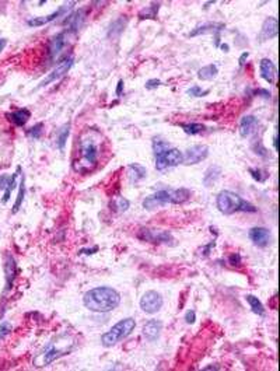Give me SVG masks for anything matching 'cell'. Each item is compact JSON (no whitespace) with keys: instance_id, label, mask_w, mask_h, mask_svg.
I'll return each instance as SVG.
<instances>
[{"instance_id":"6da1fadb","label":"cell","mask_w":280,"mask_h":371,"mask_svg":"<svg viewBox=\"0 0 280 371\" xmlns=\"http://www.w3.org/2000/svg\"><path fill=\"white\" fill-rule=\"evenodd\" d=\"M102 145V134L98 130H84L77 138V151L73 159V170L80 175H87L96 170L100 164Z\"/></svg>"},{"instance_id":"7a4b0ae2","label":"cell","mask_w":280,"mask_h":371,"mask_svg":"<svg viewBox=\"0 0 280 371\" xmlns=\"http://www.w3.org/2000/svg\"><path fill=\"white\" fill-rule=\"evenodd\" d=\"M84 307L90 309L92 313H111L117 308L119 303H121V294L118 293L117 290L112 287H94V289L88 290L84 294L83 299Z\"/></svg>"},{"instance_id":"3957f363","label":"cell","mask_w":280,"mask_h":371,"mask_svg":"<svg viewBox=\"0 0 280 371\" xmlns=\"http://www.w3.org/2000/svg\"><path fill=\"white\" fill-rule=\"evenodd\" d=\"M216 205L223 214H233L235 211H248L255 213L256 207L251 205L250 202L244 201L242 198L231 191H221L217 195Z\"/></svg>"},{"instance_id":"277c9868","label":"cell","mask_w":280,"mask_h":371,"mask_svg":"<svg viewBox=\"0 0 280 371\" xmlns=\"http://www.w3.org/2000/svg\"><path fill=\"white\" fill-rule=\"evenodd\" d=\"M135 326H136V321L133 320V318L121 320L118 324L114 325L111 329L101 336L102 346L111 347V346L117 345L118 342H121V340H123L132 334Z\"/></svg>"},{"instance_id":"5b68a950","label":"cell","mask_w":280,"mask_h":371,"mask_svg":"<svg viewBox=\"0 0 280 371\" xmlns=\"http://www.w3.org/2000/svg\"><path fill=\"white\" fill-rule=\"evenodd\" d=\"M73 347V343H55V342H51L44 347V350L38 355V357L35 359V363L38 367H44L51 364L56 359H59L62 356H65L66 353L71 350Z\"/></svg>"},{"instance_id":"8992f818","label":"cell","mask_w":280,"mask_h":371,"mask_svg":"<svg viewBox=\"0 0 280 371\" xmlns=\"http://www.w3.org/2000/svg\"><path fill=\"white\" fill-rule=\"evenodd\" d=\"M156 159V168L158 171H163L168 167H177L183 163V153L179 149L170 147V149L160 151L154 154Z\"/></svg>"},{"instance_id":"52a82bcc","label":"cell","mask_w":280,"mask_h":371,"mask_svg":"<svg viewBox=\"0 0 280 371\" xmlns=\"http://www.w3.org/2000/svg\"><path fill=\"white\" fill-rule=\"evenodd\" d=\"M73 63H74V57L71 56V55L70 56L65 57L62 62H59L55 67H53V70H52L49 74H46V77L38 84V88H44L46 87V86H49L51 83H55L58 82V80H61L63 76H66L67 73H69V70H70L71 66H73Z\"/></svg>"},{"instance_id":"ba28073f","label":"cell","mask_w":280,"mask_h":371,"mask_svg":"<svg viewBox=\"0 0 280 371\" xmlns=\"http://www.w3.org/2000/svg\"><path fill=\"white\" fill-rule=\"evenodd\" d=\"M164 304V300L161 297V294L150 290L143 294L142 299H140V308L146 313V314H156L158 313Z\"/></svg>"},{"instance_id":"9c48e42d","label":"cell","mask_w":280,"mask_h":371,"mask_svg":"<svg viewBox=\"0 0 280 371\" xmlns=\"http://www.w3.org/2000/svg\"><path fill=\"white\" fill-rule=\"evenodd\" d=\"M168 203H173V189H161L153 195L147 196L143 201V207L147 210H154L157 207L165 206Z\"/></svg>"},{"instance_id":"30bf717a","label":"cell","mask_w":280,"mask_h":371,"mask_svg":"<svg viewBox=\"0 0 280 371\" xmlns=\"http://www.w3.org/2000/svg\"><path fill=\"white\" fill-rule=\"evenodd\" d=\"M70 34H73V32H70L69 30H63L59 34H56L55 36H52L49 45H48V56L51 61H55L56 57L61 55V52L67 45V40H69Z\"/></svg>"},{"instance_id":"8fae6325","label":"cell","mask_w":280,"mask_h":371,"mask_svg":"<svg viewBox=\"0 0 280 371\" xmlns=\"http://www.w3.org/2000/svg\"><path fill=\"white\" fill-rule=\"evenodd\" d=\"M138 236L143 241L153 242V244H168V242L174 241L173 236L168 231L152 230V228H142Z\"/></svg>"},{"instance_id":"7c38bea8","label":"cell","mask_w":280,"mask_h":371,"mask_svg":"<svg viewBox=\"0 0 280 371\" xmlns=\"http://www.w3.org/2000/svg\"><path fill=\"white\" fill-rule=\"evenodd\" d=\"M209 155V147L206 145L192 146L183 153V164L195 165L208 159Z\"/></svg>"},{"instance_id":"4fadbf2b","label":"cell","mask_w":280,"mask_h":371,"mask_svg":"<svg viewBox=\"0 0 280 371\" xmlns=\"http://www.w3.org/2000/svg\"><path fill=\"white\" fill-rule=\"evenodd\" d=\"M74 5H76L74 2H70L69 5L61 6L58 10L53 11V13H51V14H48V16L34 17V18H30V20L27 21V24H28L30 27H42V26H45V24H49V23H52V21L56 20V18L65 16V14H66V11L70 9V6H74Z\"/></svg>"},{"instance_id":"5bb4252c","label":"cell","mask_w":280,"mask_h":371,"mask_svg":"<svg viewBox=\"0 0 280 371\" xmlns=\"http://www.w3.org/2000/svg\"><path fill=\"white\" fill-rule=\"evenodd\" d=\"M259 128V121L254 115H247L239 122V134L242 138H251Z\"/></svg>"},{"instance_id":"9a60e30c","label":"cell","mask_w":280,"mask_h":371,"mask_svg":"<svg viewBox=\"0 0 280 371\" xmlns=\"http://www.w3.org/2000/svg\"><path fill=\"white\" fill-rule=\"evenodd\" d=\"M248 237L256 247H266L270 242V231L265 227H254L248 232Z\"/></svg>"},{"instance_id":"2e32d148","label":"cell","mask_w":280,"mask_h":371,"mask_svg":"<svg viewBox=\"0 0 280 371\" xmlns=\"http://www.w3.org/2000/svg\"><path fill=\"white\" fill-rule=\"evenodd\" d=\"M259 72L260 77L264 79V80H266L269 84H275L276 77H277V72H276V66L270 59L264 57V59L260 61Z\"/></svg>"},{"instance_id":"e0dca14e","label":"cell","mask_w":280,"mask_h":371,"mask_svg":"<svg viewBox=\"0 0 280 371\" xmlns=\"http://www.w3.org/2000/svg\"><path fill=\"white\" fill-rule=\"evenodd\" d=\"M5 275H6V291H9L13 287L14 279L17 276V263L11 255H6L5 259Z\"/></svg>"},{"instance_id":"ac0fdd59","label":"cell","mask_w":280,"mask_h":371,"mask_svg":"<svg viewBox=\"0 0 280 371\" xmlns=\"http://www.w3.org/2000/svg\"><path fill=\"white\" fill-rule=\"evenodd\" d=\"M163 329V322L158 320H150L147 321L144 326H143V336L148 340V342H154L157 339Z\"/></svg>"},{"instance_id":"d6986e66","label":"cell","mask_w":280,"mask_h":371,"mask_svg":"<svg viewBox=\"0 0 280 371\" xmlns=\"http://www.w3.org/2000/svg\"><path fill=\"white\" fill-rule=\"evenodd\" d=\"M84 20H86V10H84V9L74 11V13L67 17L66 21H65V24H67L66 30H69V31L73 32V34H76V32L82 28Z\"/></svg>"},{"instance_id":"ffe728a7","label":"cell","mask_w":280,"mask_h":371,"mask_svg":"<svg viewBox=\"0 0 280 371\" xmlns=\"http://www.w3.org/2000/svg\"><path fill=\"white\" fill-rule=\"evenodd\" d=\"M276 35H277V20H276L275 17H269V18H266L264 26H262L259 40L264 42L275 38Z\"/></svg>"},{"instance_id":"44dd1931","label":"cell","mask_w":280,"mask_h":371,"mask_svg":"<svg viewBox=\"0 0 280 371\" xmlns=\"http://www.w3.org/2000/svg\"><path fill=\"white\" fill-rule=\"evenodd\" d=\"M221 30H224V24L221 23H206L195 28L194 31L189 32V36H198L202 34H219Z\"/></svg>"},{"instance_id":"7402d4cb","label":"cell","mask_w":280,"mask_h":371,"mask_svg":"<svg viewBox=\"0 0 280 371\" xmlns=\"http://www.w3.org/2000/svg\"><path fill=\"white\" fill-rule=\"evenodd\" d=\"M7 118H10V121L15 126H24V125L30 121L31 111L27 108L15 109V111H13V112L7 115Z\"/></svg>"},{"instance_id":"603a6c76","label":"cell","mask_w":280,"mask_h":371,"mask_svg":"<svg viewBox=\"0 0 280 371\" xmlns=\"http://www.w3.org/2000/svg\"><path fill=\"white\" fill-rule=\"evenodd\" d=\"M220 175H221V168H220L219 165H212L209 167L206 172H204V177H203V185L204 186H213L217 181H219Z\"/></svg>"},{"instance_id":"cb8c5ba5","label":"cell","mask_w":280,"mask_h":371,"mask_svg":"<svg viewBox=\"0 0 280 371\" xmlns=\"http://www.w3.org/2000/svg\"><path fill=\"white\" fill-rule=\"evenodd\" d=\"M127 171H129V180H130V182H139V181H142L146 178V174H147V171H146V168L143 167V165L140 164H130L129 165V168H127Z\"/></svg>"},{"instance_id":"d4e9b609","label":"cell","mask_w":280,"mask_h":371,"mask_svg":"<svg viewBox=\"0 0 280 371\" xmlns=\"http://www.w3.org/2000/svg\"><path fill=\"white\" fill-rule=\"evenodd\" d=\"M20 174H21V167H17V170H15L14 174H11L10 180H9V184H7V186H6L5 195H3V199H2V203H3V205H6L7 202L10 201L11 192L15 189V185H17V178L20 177Z\"/></svg>"},{"instance_id":"484cf974","label":"cell","mask_w":280,"mask_h":371,"mask_svg":"<svg viewBox=\"0 0 280 371\" xmlns=\"http://www.w3.org/2000/svg\"><path fill=\"white\" fill-rule=\"evenodd\" d=\"M69 133H70V124H66L62 126L61 130L56 134V146H58V149L61 150V151H63L65 147H66Z\"/></svg>"},{"instance_id":"4316f807","label":"cell","mask_w":280,"mask_h":371,"mask_svg":"<svg viewBox=\"0 0 280 371\" xmlns=\"http://www.w3.org/2000/svg\"><path fill=\"white\" fill-rule=\"evenodd\" d=\"M217 73H219V69L216 65H208V66L199 69L198 77L203 82H209V80H213L217 76Z\"/></svg>"},{"instance_id":"83f0119b","label":"cell","mask_w":280,"mask_h":371,"mask_svg":"<svg viewBox=\"0 0 280 371\" xmlns=\"http://www.w3.org/2000/svg\"><path fill=\"white\" fill-rule=\"evenodd\" d=\"M245 300H247V303L250 304L251 309H252V313L260 315V317H264V315L266 314L265 307H264L262 303H260L259 299H256L255 296H251V294H248V296L245 297Z\"/></svg>"},{"instance_id":"f1b7e54d","label":"cell","mask_w":280,"mask_h":371,"mask_svg":"<svg viewBox=\"0 0 280 371\" xmlns=\"http://www.w3.org/2000/svg\"><path fill=\"white\" fill-rule=\"evenodd\" d=\"M24 196H26V177L21 175L20 185H18V193H17V199H15L14 205H13V214H15L17 211L20 210L23 201H24Z\"/></svg>"},{"instance_id":"f546056e","label":"cell","mask_w":280,"mask_h":371,"mask_svg":"<svg viewBox=\"0 0 280 371\" xmlns=\"http://www.w3.org/2000/svg\"><path fill=\"white\" fill-rule=\"evenodd\" d=\"M191 198V191L186 188H179V189H173V203L174 205H181L185 203Z\"/></svg>"},{"instance_id":"4dcf8cb0","label":"cell","mask_w":280,"mask_h":371,"mask_svg":"<svg viewBox=\"0 0 280 371\" xmlns=\"http://www.w3.org/2000/svg\"><path fill=\"white\" fill-rule=\"evenodd\" d=\"M179 126L182 128L185 133L191 134V136L203 133L204 129H206V126L203 124H195V122H192V124H181Z\"/></svg>"},{"instance_id":"1f68e13d","label":"cell","mask_w":280,"mask_h":371,"mask_svg":"<svg viewBox=\"0 0 280 371\" xmlns=\"http://www.w3.org/2000/svg\"><path fill=\"white\" fill-rule=\"evenodd\" d=\"M158 9H160V3H153L152 7H146V9H143V10L139 13V17H140L142 20H146V18L154 20L156 16H157Z\"/></svg>"},{"instance_id":"d6a6232c","label":"cell","mask_w":280,"mask_h":371,"mask_svg":"<svg viewBox=\"0 0 280 371\" xmlns=\"http://www.w3.org/2000/svg\"><path fill=\"white\" fill-rule=\"evenodd\" d=\"M248 172H250L251 177H252L255 181H258V182H265V181L269 178V174H268L265 170H262V168H248Z\"/></svg>"},{"instance_id":"836d02e7","label":"cell","mask_w":280,"mask_h":371,"mask_svg":"<svg viewBox=\"0 0 280 371\" xmlns=\"http://www.w3.org/2000/svg\"><path fill=\"white\" fill-rule=\"evenodd\" d=\"M112 206L115 207L118 211H126L127 209H129V206H130V202L125 199V198H122V196H118V198H115L114 202H112Z\"/></svg>"},{"instance_id":"e575fe53","label":"cell","mask_w":280,"mask_h":371,"mask_svg":"<svg viewBox=\"0 0 280 371\" xmlns=\"http://www.w3.org/2000/svg\"><path fill=\"white\" fill-rule=\"evenodd\" d=\"M42 133H44V124H42V122L34 125V126H32L28 132H27V134L30 136L31 139H34V140L40 139V138L42 136Z\"/></svg>"},{"instance_id":"d590c367","label":"cell","mask_w":280,"mask_h":371,"mask_svg":"<svg viewBox=\"0 0 280 371\" xmlns=\"http://www.w3.org/2000/svg\"><path fill=\"white\" fill-rule=\"evenodd\" d=\"M209 93V90H202L199 86H192V87L186 90V94L191 95V97H204V95H208Z\"/></svg>"},{"instance_id":"8d00e7d4","label":"cell","mask_w":280,"mask_h":371,"mask_svg":"<svg viewBox=\"0 0 280 371\" xmlns=\"http://www.w3.org/2000/svg\"><path fill=\"white\" fill-rule=\"evenodd\" d=\"M11 332V325L7 322V321H3L2 324H0V340L5 339L6 336L9 335Z\"/></svg>"},{"instance_id":"74e56055","label":"cell","mask_w":280,"mask_h":371,"mask_svg":"<svg viewBox=\"0 0 280 371\" xmlns=\"http://www.w3.org/2000/svg\"><path fill=\"white\" fill-rule=\"evenodd\" d=\"M125 23H126V21H123V23H122V18H119V20H117L115 23H112L111 31H109V36H111L112 34H114V31H115V30L118 31V34H121L123 28H125Z\"/></svg>"},{"instance_id":"f35d334b","label":"cell","mask_w":280,"mask_h":371,"mask_svg":"<svg viewBox=\"0 0 280 371\" xmlns=\"http://www.w3.org/2000/svg\"><path fill=\"white\" fill-rule=\"evenodd\" d=\"M229 262L231 266H239V265H241V255H239V253H231L229 258Z\"/></svg>"},{"instance_id":"ab89813d","label":"cell","mask_w":280,"mask_h":371,"mask_svg":"<svg viewBox=\"0 0 280 371\" xmlns=\"http://www.w3.org/2000/svg\"><path fill=\"white\" fill-rule=\"evenodd\" d=\"M254 151L258 155H260V157H264V159H266L268 157V150L262 146V143L260 142H258V146L256 147H254Z\"/></svg>"},{"instance_id":"60d3db41","label":"cell","mask_w":280,"mask_h":371,"mask_svg":"<svg viewBox=\"0 0 280 371\" xmlns=\"http://www.w3.org/2000/svg\"><path fill=\"white\" fill-rule=\"evenodd\" d=\"M161 84H163L161 80H158V79H152V80L146 82V88H147V90H154V88H157L158 86H161Z\"/></svg>"},{"instance_id":"b9f144b4","label":"cell","mask_w":280,"mask_h":371,"mask_svg":"<svg viewBox=\"0 0 280 371\" xmlns=\"http://www.w3.org/2000/svg\"><path fill=\"white\" fill-rule=\"evenodd\" d=\"M185 321H186V324H194L196 321V314H195L194 309H189L188 313L185 314Z\"/></svg>"},{"instance_id":"7bdbcfd3","label":"cell","mask_w":280,"mask_h":371,"mask_svg":"<svg viewBox=\"0 0 280 371\" xmlns=\"http://www.w3.org/2000/svg\"><path fill=\"white\" fill-rule=\"evenodd\" d=\"M9 180H10V175H0V189L5 191L6 186L9 184Z\"/></svg>"},{"instance_id":"ee69618b","label":"cell","mask_w":280,"mask_h":371,"mask_svg":"<svg viewBox=\"0 0 280 371\" xmlns=\"http://www.w3.org/2000/svg\"><path fill=\"white\" fill-rule=\"evenodd\" d=\"M248 56H250V52H244V53H242V55L239 56V59H238V65H239V66H244V65H245V61L248 59Z\"/></svg>"},{"instance_id":"f6af8a7d","label":"cell","mask_w":280,"mask_h":371,"mask_svg":"<svg viewBox=\"0 0 280 371\" xmlns=\"http://www.w3.org/2000/svg\"><path fill=\"white\" fill-rule=\"evenodd\" d=\"M122 91H123V80H119L118 82V86H117V95H122Z\"/></svg>"},{"instance_id":"bcb514c9","label":"cell","mask_w":280,"mask_h":371,"mask_svg":"<svg viewBox=\"0 0 280 371\" xmlns=\"http://www.w3.org/2000/svg\"><path fill=\"white\" fill-rule=\"evenodd\" d=\"M258 94H259V95H264L265 98L270 97V93L268 90H256V91H255V95H258Z\"/></svg>"},{"instance_id":"7dc6e473","label":"cell","mask_w":280,"mask_h":371,"mask_svg":"<svg viewBox=\"0 0 280 371\" xmlns=\"http://www.w3.org/2000/svg\"><path fill=\"white\" fill-rule=\"evenodd\" d=\"M6 44H7V40H6V38H0V53L5 49Z\"/></svg>"},{"instance_id":"c3c4849f","label":"cell","mask_w":280,"mask_h":371,"mask_svg":"<svg viewBox=\"0 0 280 371\" xmlns=\"http://www.w3.org/2000/svg\"><path fill=\"white\" fill-rule=\"evenodd\" d=\"M221 49H226V51H229V47H227V45H221Z\"/></svg>"}]
</instances>
